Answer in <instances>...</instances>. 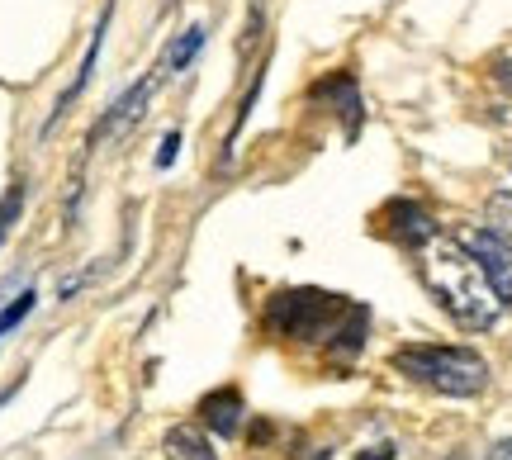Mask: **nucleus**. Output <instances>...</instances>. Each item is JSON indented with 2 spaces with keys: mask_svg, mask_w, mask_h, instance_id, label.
Segmentation results:
<instances>
[{
  "mask_svg": "<svg viewBox=\"0 0 512 460\" xmlns=\"http://www.w3.org/2000/svg\"><path fill=\"white\" fill-rule=\"evenodd\" d=\"M351 304H342L337 295H318V290H290V295H275L271 304V328L290 332V337H342V347L356 351L361 347V328H337V318L347 313Z\"/></svg>",
  "mask_w": 512,
  "mask_h": 460,
  "instance_id": "3",
  "label": "nucleus"
},
{
  "mask_svg": "<svg viewBox=\"0 0 512 460\" xmlns=\"http://www.w3.org/2000/svg\"><path fill=\"white\" fill-rule=\"evenodd\" d=\"M19 204H24V185H10V195L0 200V242H5V233L15 228V219H19Z\"/></svg>",
  "mask_w": 512,
  "mask_h": 460,
  "instance_id": "12",
  "label": "nucleus"
},
{
  "mask_svg": "<svg viewBox=\"0 0 512 460\" xmlns=\"http://www.w3.org/2000/svg\"><path fill=\"white\" fill-rule=\"evenodd\" d=\"M418 276H422V285L432 290V299L456 318L460 328L484 332L498 323L503 299H498V290L489 285L479 257L460 238L432 233V238L422 242L418 247Z\"/></svg>",
  "mask_w": 512,
  "mask_h": 460,
  "instance_id": "1",
  "label": "nucleus"
},
{
  "mask_svg": "<svg viewBox=\"0 0 512 460\" xmlns=\"http://www.w3.org/2000/svg\"><path fill=\"white\" fill-rule=\"evenodd\" d=\"M460 242L479 257V266H484L489 285L498 290V299L512 304V242L498 238L494 228H470V233H460Z\"/></svg>",
  "mask_w": 512,
  "mask_h": 460,
  "instance_id": "4",
  "label": "nucleus"
},
{
  "mask_svg": "<svg viewBox=\"0 0 512 460\" xmlns=\"http://www.w3.org/2000/svg\"><path fill=\"white\" fill-rule=\"evenodd\" d=\"M356 460H399V456H394L389 446H370V451H361V456H356Z\"/></svg>",
  "mask_w": 512,
  "mask_h": 460,
  "instance_id": "15",
  "label": "nucleus"
},
{
  "mask_svg": "<svg viewBox=\"0 0 512 460\" xmlns=\"http://www.w3.org/2000/svg\"><path fill=\"white\" fill-rule=\"evenodd\" d=\"M34 299H38L34 290H24V295H19L15 304H10V309L0 313V337H5V332H10V328H19V318H24V313L34 309Z\"/></svg>",
  "mask_w": 512,
  "mask_h": 460,
  "instance_id": "13",
  "label": "nucleus"
},
{
  "mask_svg": "<svg viewBox=\"0 0 512 460\" xmlns=\"http://www.w3.org/2000/svg\"><path fill=\"white\" fill-rule=\"evenodd\" d=\"M484 228H494L498 238L512 242V190H494L484 204Z\"/></svg>",
  "mask_w": 512,
  "mask_h": 460,
  "instance_id": "11",
  "label": "nucleus"
},
{
  "mask_svg": "<svg viewBox=\"0 0 512 460\" xmlns=\"http://www.w3.org/2000/svg\"><path fill=\"white\" fill-rule=\"evenodd\" d=\"M162 451L166 460H219V451H214V442L204 437L200 427H166V437H162Z\"/></svg>",
  "mask_w": 512,
  "mask_h": 460,
  "instance_id": "5",
  "label": "nucleus"
},
{
  "mask_svg": "<svg viewBox=\"0 0 512 460\" xmlns=\"http://www.w3.org/2000/svg\"><path fill=\"white\" fill-rule=\"evenodd\" d=\"M200 413L219 437H233V432H238V418H242V394L238 389H219V394H209L200 404Z\"/></svg>",
  "mask_w": 512,
  "mask_h": 460,
  "instance_id": "6",
  "label": "nucleus"
},
{
  "mask_svg": "<svg viewBox=\"0 0 512 460\" xmlns=\"http://www.w3.org/2000/svg\"><path fill=\"white\" fill-rule=\"evenodd\" d=\"M105 29H110V5H105V15H100V29H95V38H91V48H86V62H81V72H76V81H72V91L62 95V100H57V114L67 110V105H72L76 95L86 91V81H91V72H95V57H100V43H105ZM53 114V119H57Z\"/></svg>",
  "mask_w": 512,
  "mask_h": 460,
  "instance_id": "9",
  "label": "nucleus"
},
{
  "mask_svg": "<svg viewBox=\"0 0 512 460\" xmlns=\"http://www.w3.org/2000/svg\"><path fill=\"white\" fill-rule=\"evenodd\" d=\"M389 219H399V223H394V238L408 242V247H422V242L437 233V223L427 219L418 204H403V200H399V204H389Z\"/></svg>",
  "mask_w": 512,
  "mask_h": 460,
  "instance_id": "7",
  "label": "nucleus"
},
{
  "mask_svg": "<svg viewBox=\"0 0 512 460\" xmlns=\"http://www.w3.org/2000/svg\"><path fill=\"white\" fill-rule=\"evenodd\" d=\"M394 370L437 389V394H451V399H475L479 389L489 385V366L470 347H399Z\"/></svg>",
  "mask_w": 512,
  "mask_h": 460,
  "instance_id": "2",
  "label": "nucleus"
},
{
  "mask_svg": "<svg viewBox=\"0 0 512 460\" xmlns=\"http://www.w3.org/2000/svg\"><path fill=\"white\" fill-rule=\"evenodd\" d=\"M176 152H181V133H166L162 152H157V166H171V162H176Z\"/></svg>",
  "mask_w": 512,
  "mask_h": 460,
  "instance_id": "14",
  "label": "nucleus"
},
{
  "mask_svg": "<svg viewBox=\"0 0 512 460\" xmlns=\"http://www.w3.org/2000/svg\"><path fill=\"white\" fill-rule=\"evenodd\" d=\"M204 48V29L195 24V29H185V38H176L171 43V53H166V62H162V72L171 76V72H185L190 62H195V53Z\"/></svg>",
  "mask_w": 512,
  "mask_h": 460,
  "instance_id": "10",
  "label": "nucleus"
},
{
  "mask_svg": "<svg viewBox=\"0 0 512 460\" xmlns=\"http://www.w3.org/2000/svg\"><path fill=\"white\" fill-rule=\"evenodd\" d=\"M162 67H157V76H152V81H138V86H133V91L124 95V100H119V105H114L110 114H105V119H100V124H95V133H91V143L95 138H100V133H114L119 129V124H124L128 114H138V105H147V95H152V86H157V81H162Z\"/></svg>",
  "mask_w": 512,
  "mask_h": 460,
  "instance_id": "8",
  "label": "nucleus"
}]
</instances>
